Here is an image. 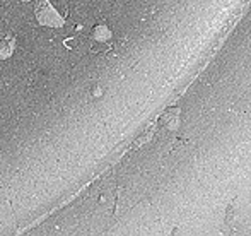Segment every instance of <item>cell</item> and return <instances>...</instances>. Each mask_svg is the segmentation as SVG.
Returning <instances> with one entry per match:
<instances>
[{"mask_svg":"<svg viewBox=\"0 0 251 236\" xmlns=\"http://www.w3.org/2000/svg\"><path fill=\"white\" fill-rule=\"evenodd\" d=\"M34 14H36V19L41 26L48 27H62L63 17L53 9V5L48 0H34Z\"/></svg>","mask_w":251,"mask_h":236,"instance_id":"1","label":"cell"},{"mask_svg":"<svg viewBox=\"0 0 251 236\" xmlns=\"http://www.w3.org/2000/svg\"><path fill=\"white\" fill-rule=\"evenodd\" d=\"M161 123L169 130H176L179 125V108H173V110H168L161 118Z\"/></svg>","mask_w":251,"mask_h":236,"instance_id":"2","label":"cell"},{"mask_svg":"<svg viewBox=\"0 0 251 236\" xmlns=\"http://www.w3.org/2000/svg\"><path fill=\"white\" fill-rule=\"evenodd\" d=\"M16 50V38L14 36H5L0 41V60L9 58Z\"/></svg>","mask_w":251,"mask_h":236,"instance_id":"3","label":"cell"},{"mask_svg":"<svg viewBox=\"0 0 251 236\" xmlns=\"http://www.w3.org/2000/svg\"><path fill=\"white\" fill-rule=\"evenodd\" d=\"M93 38H94V40H98V41H108L109 38H111V31L108 29V26H106V24H100V26L94 27Z\"/></svg>","mask_w":251,"mask_h":236,"instance_id":"4","label":"cell"},{"mask_svg":"<svg viewBox=\"0 0 251 236\" xmlns=\"http://www.w3.org/2000/svg\"><path fill=\"white\" fill-rule=\"evenodd\" d=\"M23 2H29V0H23Z\"/></svg>","mask_w":251,"mask_h":236,"instance_id":"5","label":"cell"}]
</instances>
